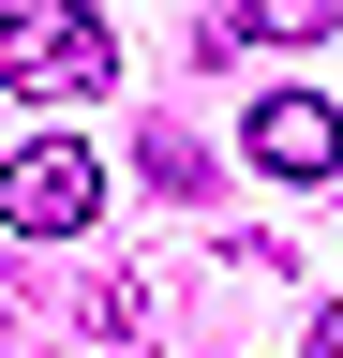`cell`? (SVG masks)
Segmentation results:
<instances>
[{"label": "cell", "instance_id": "cell-3", "mask_svg": "<svg viewBox=\"0 0 343 358\" xmlns=\"http://www.w3.org/2000/svg\"><path fill=\"white\" fill-rule=\"evenodd\" d=\"M239 150L269 179H328V194H343V105H314V90H269V105L239 120Z\"/></svg>", "mask_w": 343, "mask_h": 358}, {"label": "cell", "instance_id": "cell-1", "mask_svg": "<svg viewBox=\"0 0 343 358\" xmlns=\"http://www.w3.org/2000/svg\"><path fill=\"white\" fill-rule=\"evenodd\" d=\"M119 75V30L90 0H0V90H30V105H75V90Z\"/></svg>", "mask_w": 343, "mask_h": 358}, {"label": "cell", "instance_id": "cell-2", "mask_svg": "<svg viewBox=\"0 0 343 358\" xmlns=\"http://www.w3.org/2000/svg\"><path fill=\"white\" fill-rule=\"evenodd\" d=\"M90 224H105V164L75 150V134L0 150V239H90Z\"/></svg>", "mask_w": 343, "mask_h": 358}, {"label": "cell", "instance_id": "cell-6", "mask_svg": "<svg viewBox=\"0 0 343 358\" xmlns=\"http://www.w3.org/2000/svg\"><path fill=\"white\" fill-rule=\"evenodd\" d=\"M0 358H60V329H45V284H30L15 254H0Z\"/></svg>", "mask_w": 343, "mask_h": 358}, {"label": "cell", "instance_id": "cell-5", "mask_svg": "<svg viewBox=\"0 0 343 358\" xmlns=\"http://www.w3.org/2000/svg\"><path fill=\"white\" fill-rule=\"evenodd\" d=\"M75 313H90V343H105V358H135V329H149V268H105Z\"/></svg>", "mask_w": 343, "mask_h": 358}, {"label": "cell", "instance_id": "cell-4", "mask_svg": "<svg viewBox=\"0 0 343 358\" xmlns=\"http://www.w3.org/2000/svg\"><path fill=\"white\" fill-rule=\"evenodd\" d=\"M343 0H224V45H328Z\"/></svg>", "mask_w": 343, "mask_h": 358}, {"label": "cell", "instance_id": "cell-7", "mask_svg": "<svg viewBox=\"0 0 343 358\" xmlns=\"http://www.w3.org/2000/svg\"><path fill=\"white\" fill-rule=\"evenodd\" d=\"M298 343H314V358H343V299H314V329H298Z\"/></svg>", "mask_w": 343, "mask_h": 358}]
</instances>
